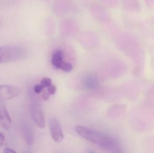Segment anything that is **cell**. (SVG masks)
Returning a JSON list of instances; mask_svg holds the SVG:
<instances>
[{
	"label": "cell",
	"mask_w": 154,
	"mask_h": 153,
	"mask_svg": "<svg viewBox=\"0 0 154 153\" xmlns=\"http://www.w3.org/2000/svg\"><path fill=\"white\" fill-rule=\"evenodd\" d=\"M75 129L77 134L90 142L102 146L108 144V138L98 131L80 125L76 126Z\"/></svg>",
	"instance_id": "6da1fadb"
},
{
	"label": "cell",
	"mask_w": 154,
	"mask_h": 153,
	"mask_svg": "<svg viewBox=\"0 0 154 153\" xmlns=\"http://www.w3.org/2000/svg\"><path fill=\"white\" fill-rule=\"evenodd\" d=\"M22 55L21 49L17 46L0 47V63L17 60Z\"/></svg>",
	"instance_id": "7a4b0ae2"
},
{
	"label": "cell",
	"mask_w": 154,
	"mask_h": 153,
	"mask_svg": "<svg viewBox=\"0 0 154 153\" xmlns=\"http://www.w3.org/2000/svg\"><path fill=\"white\" fill-rule=\"evenodd\" d=\"M49 127L53 140L56 143H60L63 140L64 135L59 121L55 118H51L50 119Z\"/></svg>",
	"instance_id": "3957f363"
},
{
	"label": "cell",
	"mask_w": 154,
	"mask_h": 153,
	"mask_svg": "<svg viewBox=\"0 0 154 153\" xmlns=\"http://www.w3.org/2000/svg\"><path fill=\"white\" fill-rule=\"evenodd\" d=\"M20 90L18 87L8 85H0V100L5 101L18 96Z\"/></svg>",
	"instance_id": "277c9868"
},
{
	"label": "cell",
	"mask_w": 154,
	"mask_h": 153,
	"mask_svg": "<svg viewBox=\"0 0 154 153\" xmlns=\"http://www.w3.org/2000/svg\"><path fill=\"white\" fill-rule=\"evenodd\" d=\"M0 125L5 130L10 129L11 120L6 108L5 102L0 100Z\"/></svg>",
	"instance_id": "5b68a950"
},
{
	"label": "cell",
	"mask_w": 154,
	"mask_h": 153,
	"mask_svg": "<svg viewBox=\"0 0 154 153\" xmlns=\"http://www.w3.org/2000/svg\"><path fill=\"white\" fill-rule=\"evenodd\" d=\"M32 115L33 120L35 121L36 125L40 128H44L46 127L45 119L42 110L38 109H34L32 110Z\"/></svg>",
	"instance_id": "8992f818"
},
{
	"label": "cell",
	"mask_w": 154,
	"mask_h": 153,
	"mask_svg": "<svg viewBox=\"0 0 154 153\" xmlns=\"http://www.w3.org/2000/svg\"><path fill=\"white\" fill-rule=\"evenodd\" d=\"M63 57H64V53L63 51L60 49L56 50L52 55V59H51L52 64L57 68H60V66L63 62Z\"/></svg>",
	"instance_id": "52a82bcc"
},
{
	"label": "cell",
	"mask_w": 154,
	"mask_h": 153,
	"mask_svg": "<svg viewBox=\"0 0 154 153\" xmlns=\"http://www.w3.org/2000/svg\"><path fill=\"white\" fill-rule=\"evenodd\" d=\"M60 68L62 69L65 72H69L72 70L73 66L70 63L63 62L61 64Z\"/></svg>",
	"instance_id": "ba28073f"
},
{
	"label": "cell",
	"mask_w": 154,
	"mask_h": 153,
	"mask_svg": "<svg viewBox=\"0 0 154 153\" xmlns=\"http://www.w3.org/2000/svg\"><path fill=\"white\" fill-rule=\"evenodd\" d=\"M51 80L50 78L48 77H45L43 78L41 82V85L42 86L43 88L48 87L51 84Z\"/></svg>",
	"instance_id": "9c48e42d"
},
{
	"label": "cell",
	"mask_w": 154,
	"mask_h": 153,
	"mask_svg": "<svg viewBox=\"0 0 154 153\" xmlns=\"http://www.w3.org/2000/svg\"><path fill=\"white\" fill-rule=\"evenodd\" d=\"M57 90L56 86L54 84H51L49 87H48V93L50 95H53L55 93Z\"/></svg>",
	"instance_id": "30bf717a"
},
{
	"label": "cell",
	"mask_w": 154,
	"mask_h": 153,
	"mask_svg": "<svg viewBox=\"0 0 154 153\" xmlns=\"http://www.w3.org/2000/svg\"><path fill=\"white\" fill-rule=\"evenodd\" d=\"M43 88V87H42V86L41 84H37V85L34 86V91H35L36 93H40L41 92Z\"/></svg>",
	"instance_id": "8fae6325"
},
{
	"label": "cell",
	"mask_w": 154,
	"mask_h": 153,
	"mask_svg": "<svg viewBox=\"0 0 154 153\" xmlns=\"http://www.w3.org/2000/svg\"><path fill=\"white\" fill-rule=\"evenodd\" d=\"M49 93H47V92H45L42 93V99H43L44 100H48L49 99Z\"/></svg>",
	"instance_id": "7c38bea8"
},
{
	"label": "cell",
	"mask_w": 154,
	"mask_h": 153,
	"mask_svg": "<svg viewBox=\"0 0 154 153\" xmlns=\"http://www.w3.org/2000/svg\"><path fill=\"white\" fill-rule=\"evenodd\" d=\"M4 142V137L0 133V149L2 147Z\"/></svg>",
	"instance_id": "4fadbf2b"
},
{
	"label": "cell",
	"mask_w": 154,
	"mask_h": 153,
	"mask_svg": "<svg viewBox=\"0 0 154 153\" xmlns=\"http://www.w3.org/2000/svg\"><path fill=\"white\" fill-rule=\"evenodd\" d=\"M3 153H17L14 150H12L11 149H8V148H6V149H5L4 150Z\"/></svg>",
	"instance_id": "5bb4252c"
},
{
	"label": "cell",
	"mask_w": 154,
	"mask_h": 153,
	"mask_svg": "<svg viewBox=\"0 0 154 153\" xmlns=\"http://www.w3.org/2000/svg\"><path fill=\"white\" fill-rule=\"evenodd\" d=\"M93 153V152H91V153Z\"/></svg>",
	"instance_id": "9a60e30c"
}]
</instances>
